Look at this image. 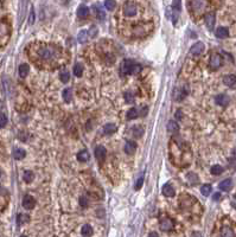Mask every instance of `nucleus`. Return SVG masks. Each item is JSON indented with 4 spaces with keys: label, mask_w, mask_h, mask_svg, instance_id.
Instances as JSON below:
<instances>
[{
    "label": "nucleus",
    "mask_w": 236,
    "mask_h": 237,
    "mask_svg": "<svg viewBox=\"0 0 236 237\" xmlns=\"http://www.w3.org/2000/svg\"><path fill=\"white\" fill-rule=\"evenodd\" d=\"M140 70H141L140 65L135 64L130 59H125V60H122L121 65H120V72L122 75H128V74H133L134 75V74H138Z\"/></svg>",
    "instance_id": "nucleus-1"
},
{
    "label": "nucleus",
    "mask_w": 236,
    "mask_h": 237,
    "mask_svg": "<svg viewBox=\"0 0 236 237\" xmlns=\"http://www.w3.org/2000/svg\"><path fill=\"white\" fill-rule=\"evenodd\" d=\"M56 56V50L52 46H43L39 51V57L45 60H50Z\"/></svg>",
    "instance_id": "nucleus-2"
},
{
    "label": "nucleus",
    "mask_w": 236,
    "mask_h": 237,
    "mask_svg": "<svg viewBox=\"0 0 236 237\" xmlns=\"http://www.w3.org/2000/svg\"><path fill=\"white\" fill-rule=\"evenodd\" d=\"M222 64H223V57L219 53H214L211 56V58H210V68L213 70H216Z\"/></svg>",
    "instance_id": "nucleus-3"
},
{
    "label": "nucleus",
    "mask_w": 236,
    "mask_h": 237,
    "mask_svg": "<svg viewBox=\"0 0 236 237\" xmlns=\"http://www.w3.org/2000/svg\"><path fill=\"white\" fill-rule=\"evenodd\" d=\"M136 5L134 2H127L124 7V13L125 16H127V17H133V16H135L136 14Z\"/></svg>",
    "instance_id": "nucleus-4"
},
{
    "label": "nucleus",
    "mask_w": 236,
    "mask_h": 237,
    "mask_svg": "<svg viewBox=\"0 0 236 237\" xmlns=\"http://www.w3.org/2000/svg\"><path fill=\"white\" fill-rule=\"evenodd\" d=\"M191 6L195 12H203V10L207 6V0H192Z\"/></svg>",
    "instance_id": "nucleus-5"
},
{
    "label": "nucleus",
    "mask_w": 236,
    "mask_h": 237,
    "mask_svg": "<svg viewBox=\"0 0 236 237\" xmlns=\"http://www.w3.org/2000/svg\"><path fill=\"white\" fill-rule=\"evenodd\" d=\"M36 205V201L33 197H31V196H25L23 199V206L26 209V210H31V209H33Z\"/></svg>",
    "instance_id": "nucleus-6"
},
{
    "label": "nucleus",
    "mask_w": 236,
    "mask_h": 237,
    "mask_svg": "<svg viewBox=\"0 0 236 237\" xmlns=\"http://www.w3.org/2000/svg\"><path fill=\"white\" fill-rule=\"evenodd\" d=\"M215 101H216V103H217V104L224 107V106H228V104H229L230 99H229V96H227V95L221 94V95H217V96H216Z\"/></svg>",
    "instance_id": "nucleus-7"
},
{
    "label": "nucleus",
    "mask_w": 236,
    "mask_h": 237,
    "mask_svg": "<svg viewBox=\"0 0 236 237\" xmlns=\"http://www.w3.org/2000/svg\"><path fill=\"white\" fill-rule=\"evenodd\" d=\"M173 228V222L170 218H164L160 222V229L163 231H170Z\"/></svg>",
    "instance_id": "nucleus-8"
},
{
    "label": "nucleus",
    "mask_w": 236,
    "mask_h": 237,
    "mask_svg": "<svg viewBox=\"0 0 236 237\" xmlns=\"http://www.w3.org/2000/svg\"><path fill=\"white\" fill-rule=\"evenodd\" d=\"M215 20H216V18H215V14H214L213 12H210V13H208L207 16H205V24H207L208 29L210 30H214V26H215Z\"/></svg>",
    "instance_id": "nucleus-9"
},
{
    "label": "nucleus",
    "mask_w": 236,
    "mask_h": 237,
    "mask_svg": "<svg viewBox=\"0 0 236 237\" xmlns=\"http://www.w3.org/2000/svg\"><path fill=\"white\" fill-rule=\"evenodd\" d=\"M136 149V143L132 140H127L125 143V152L127 154H133Z\"/></svg>",
    "instance_id": "nucleus-10"
},
{
    "label": "nucleus",
    "mask_w": 236,
    "mask_h": 237,
    "mask_svg": "<svg viewBox=\"0 0 236 237\" xmlns=\"http://www.w3.org/2000/svg\"><path fill=\"white\" fill-rule=\"evenodd\" d=\"M203 50H204V44L203 43H196L194 46L191 47V50H190V53H192V55H195V56H198V55H201L203 52Z\"/></svg>",
    "instance_id": "nucleus-11"
},
{
    "label": "nucleus",
    "mask_w": 236,
    "mask_h": 237,
    "mask_svg": "<svg viewBox=\"0 0 236 237\" xmlns=\"http://www.w3.org/2000/svg\"><path fill=\"white\" fill-rule=\"evenodd\" d=\"M223 83H224L227 87L235 88V83H236L235 75H227V76H224V78H223Z\"/></svg>",
    "instance_id": "nucleus-12"
},
{
    "label": "nucleus",
    "mask_w": 236,
    "mask_h": 237,
    "mask_svg": "<svg viewBox=\"0 0 236 237\" xmlns=\"http://www.w3.org/2000/svg\"><path fill=\"white\" fill-rule=\"evenodd\" d=\"M163 195L165 197H173L175 196V189L173 186L170 185V184H165L163 186Z\"/></svg>",
    "instance_id": "nucleus-13"
},
{
    "label": "nucleus",
    "mask_w": 236,
    "mask_h": 237,
    "mask_svg": "<svg viewBox=\"0 0 236 237\" xmlns=\"http://www.w3.org/2000/svg\"><path fill=\"white\" fill-rule=\"evenodd\" d=\"M94 153H95L96 159L102 160L105 157H106V148L103 147V146H97V147L95 148Z\"/></svg>",
    "instance_id": "nucleus-14"
},
{
    "label": "nucleus",
    "mask_w": 236,
    "mask_h": 237,
    "mask_svg": "<svg viewBox=\"0 0 236 237\" xmlns=\"http://www.w3.org/2000/svg\"><path fill=\"white\" fill-rule=\"evenodd\" d=\"M215 35H216L217 38L223 39V38H227V37L229 36V31H228V29H225V27H219V29L216 30Z\"/></svg>",
    "instance_id": "nucleus-15"
},
{
    "label": "nucleus",
    "mask_w": 236,
    "mask_h": 237,
    "mask_svg": "<svg viewBox=\"0 0 236 237\" xmlns=\"http://www.w3.org/2000/svg\"><path fill=\"white\" fill-rule=\"evenodd\" d=\"M89 14V8L86 5H81L77 8V16L80 18H86Z\"/></svg>",
    "instance_id": "nucleus-16"
},
{
    "label": "nucleus",
    "mask_w": 236,
    "mask_h": 237,
    "mask_svg": "<svg viewBox=\"0 0 236 237\" xmlns=\"http://www.w3.org/2000/svg\"><path fill=\"white\" fill-rule=\"evenodd\" d=\"M25 155H26V152L24 151L23 148H16V149L13 151V157H14V159H17V160L24 159Z\"/></svg>",
    "instance_id": "nucleus-17"
},
{
    "label": "nucleus",
    "mask_w": 236,
    "mask_h": 237,
    "mask_svg": "<svg viewBox=\"0 0 236 237\" xmlns=\"http://www.w3.org/2000/svg\"><path fill=\"white\" fill-rule=\"evenodd\" d=\"M231 185H233L231 179H225V180L219 183V189L222 191H229L231 189Z\"/></svg>",
    "instance_id": "nucleus-18"
},
{
    "label": "nucleus",
    "mask_w": 236,
    "mask_h": 237,
    "mask_svg": "<svg viewBox=\"0 0 236 237\" xmlns=\"http://www.w3.org/2000/svg\"><path fill=\"white\" fill-rule=\"evenodd\" d=\"M30 71V66L29 64H20L19 66V76L24 78V77L27 76V74H29Z\"/></svg>",
    "instance_id": "nucleus-19"
},
{
    "label": "nucleus",
    "mask_w": 236,
    "mask_h": 237,
    "mask_svg": "<svg viewBox=\"0 0 236 237\" xmlns=\"http://www.w3.org/2000/svg\"><path fill=\"white\" fill-rule=\"evenodd\" d=\"M77 159L80 160V161H88L90 159V154H89L88 151H86V149H83L81 152H78L77 154Z\"/></svg>",
    "instance_id": "nucleus-20"
},
{
    "label": "nucleus",
    "mask_w": 236,
    "mask_h": 237,
    "mask_svg": "<svg viewBox=\"0 0 236 237\" xmlns=\"http://www.w3.org/2000/svg\"><path fill=\"white\" fill-rule=\"evenodd\" d=\"M88 38H89V35H88V31H81L80 33H78V36H77V41H80V43H87V41H88Z\"/></svg>",
    "instance_id": "nucleus-21"
},
{
    "label": "nucleus",
    "mask_w": 236,
    "mask_h": 237,
    "mask_svg": "<svg viewBox=\"0 0 236 237\" xmlns=\"http://www.w3.org/2000/svg\"><path fill=\"white\" fill-rule=\"evenodd\" d=\"M167 130L170 132V133H177L178 130H179V126L176 121H170L169 123H167Z\"/></svg>",
    "instance_id": "nucleus-22"
},
{
    "label": "nucleus",
    "mask_w": 236,
    "mask_h": 237,
    "mask_svg": "<svg viewBox=\"0 0 236 237\" xmlns=\"http://www.w3.org/2000/svg\"><path fill=\"white\" fill-rule=\"evenodd\" d=\"M103 132L106 134H113L116 132V126L114 123H107L105 127H103Z\"/></svg>",
    "instance_id": "nucleus-23"
},
{
    "label": "nucleus",
    "mask_w": 236,
    "mask_h": 237,
    "mask_svg": "<svg viewBox=\"0 0 236 237\" xmlns=\"http://www.w3.org/2000/svg\"><path fill=\"white\" fill-rule=\"evenodd\" d=\"M93 10L95 11V14L99 17V19H101V20L105 19V12H103V10L100 7V5H94L93 6Z\"/></svg>",
    "instance_id": "nucleus-24"
},
{
    "label": "nucleus",
    "mask_w": 236,
    "mask_h": 237,
    "mask_svg": "<svg viewBox=\"0 0 236 237\" xmlns=\"http://www.w3.org/2000/svg\"><path fill=\"white\" fill-rule=\"evenodd\" d=\"M30 220V217L27 215H23V213H19L17 216V224L18 225H23L24 223H26V222H29Z\"/></svg>",
    "instance_id": "nucleus-25"
},
{
    "label": "nucleus",
    "mask_w": 236,
    "mask_h": 237,
    "mask_svg": "<svg viewBox=\"0 0 236 237\" xmlns=\"http://www.w3.org/2000/svg\"><path fill=\"white\" fill-rule=\"evenodd\" d=\"M81 232H82V235L83 236H91L93 235V228L90 226L89 224H86V225H83V228H82V230H81Z\"/></svg>",
    "instance_id": "nucleus-26"
},
{
    "label": "nucleus",
    "mask_w": 236,
    "mask_h": 237,
    "mask_svg": "<svg viewBox=\"0 0 236 237\" xmlns=\"http://www.w3.org/2000/svg\"><path fill=\"white\" fill-rule=\"evenodd\" d=\"M139 116V112H138V109L136 108H130V110L127 112V119L128 120H134Z\"/></svg>",
    "instance_id": "nucleus-27"
},
{
    "label": "nucleus",
    "mask_w": 236,
    "mask_h": 237,
    "mask_svg": "<svg viewBox=\"0 0 236 237\" xmlns=\"http://www.w3.org/2000/svg\"><path fill=\"white\" fill-rule=\"evenodd\" d=\"M63 99H64L65 102H70L72 100V90L70 88L65 89L63 91Z\"/></svg>",
    "instance_id": "nucleus-28"
},
{
    "label": "nucleus",
    "mask_w": 236,
    "mask_h": 237,
    "mask_svg": "<svg viewBox=\"0 0 236 237\" xmlns=\"http://www.w3.org/2000/svg\"><path fill=\"white\" fill-rule=\"evenodd\" d=\"M74 74H75V76L76 77H81L83 74V66L82 64H80V63H76L75 66H74Z\"/></svg>",
    "instance_id": "nucleus-29"
},
{
    "label": "nucleus",
    "mask_w": 236,
    "mask_h": 237,
    "mask_svg": "<svg viewBox=\"0 0 236 237\" xmlns=\"http://www.w3.org/2000/svg\"><path fill=\"white\" fill-rule=\"evenodd\" d=\"M222 237H235V234H234V231L231 230L230 228L224 226L222 229Z\"/></svg>",
    "instance_id": "nucleus-30"
},
{
    "label": "nucleus",
    "mask_w": 236,
    "mask_h": 237,
    "mask_svg": "<svg viewBox=\"0 0 236 237\" xmlns=\"http://www.w3.org/2000/svg\"><path fill=\"white\" fill-rule=\"evenodd\" d=\"M211 190H213L211 185H209V184H204V185H202L201 192H202V195L203 196H209L210 195V192H211Z\"/></svg>",
    "instance_id": "nucleus-31"
},
{
    "label": "nucleus",
    "mask_w": 236,
    "mask_h": 237,
    "mask_svg": "<svg viewBox=\"0 0 236 237\" xmlns=\"http://www.w3.org/2000/svg\"><path fill=\"white\" fill-rule=\"evenodd\" d=\"M116 6L115 0H105V7H106L108 11H113Z\"/></svg>",
    "instance_id": "nucleus-32"
},
{
    "label": "nucleus",
    "mask_w": 236,
    "mask_h": 237,
    "mask_svg": "<svg viewBox=\"0 0 236 237\" xmlns=\"http://www.w3.org/2000/svg\"><path fill=\"white\" fill-rule=\"evenodd\" d=\"M210 172L213 173L214 176H219V174L223 172V167H222V166H219V165H214L213 167H211Z\"/></svg>",
    "instance_id": "nucleus-33"
},
{
    "label": "nucleus",
    "mask_w": 236,
    "mask_h": 237,
    "mask_svg": "<svg viewBox=\"0 0 236 237\" xmlns=\"http://www.w3.org/2000/svg\"><path fill=\"white\" fill-rule=\"evenodd\" d=\"M24 180L26 183H31L33 180V172L32 171H25L24 172Z\"/></svg>",
    "instance_id": "nucleus-34"
},
{
    "label": "nucleus",
    "mask_w": 236,
    "mask_h": 237,
    "mask_svg": "<svg viewBox=\"0 0 236 237\" xmlns=\"http://www.w3.org/2000/svg\"><path fill=\"white\" fill-rule=\"evenodd\" d=\"M70 80V74L68 71H62L61 72V81L63 83H68Z\"/></svg>",
    "instance_id": "nucleus-35"
},
{
    "label": "nucleus",
    "mask_w": 236,
    "mask_h": 237,
    "mask_svg": "<svg viewBox=\"0 0 236 237\" xmlns=\"http://www.w3.org/2000/svg\"><path fill=\"white\" fill-rule=\"evenodd\" d=\"M142 132H144V128H142L141 126H135V127L133 128V135L139 138V136H141Z\"/></svg>",
    "instance_id": "nucleus-36"
},
{
    "label": "nucleus",
    "mask_w": 236,
    "mask_h": 237,
    "mask_svg": "<svg viewBox=\"0 0 236 237\" xmlns=\"http://www.w3.org/2000/svg\"><path fill=\"white\" fill-rule=\"evenodd\" d=\"M125 100H126L127 103H132V102L134 101V95H133V93H130V91L125 93Z\"/></svg>",
    "instance_id": "nucleus-37"
},
{
    "label": "nucleus",
    "mask_w": 236,
    "mask_h": 237,
    "mask_svg": "<svg viewBox=\"0 0 236 237\" xmlns=\"http://www.w3.org/2000/svg\"><path fill=\"white\" fill-rule=\"evenodd\" d=\"M80 205L82 207H87V205H88V198L86 196H81L80 197Z\"/></svg>",
    "instance_id": "nucleus-38"
},
{
    "label": "nucleus",
    "mask_w": 236,
    "mask_h": 237,
    "mask_svg": "<svg viewBox=\"0 0 236 237\" xmlns=\"http://www.w3.org/2000/svg\"><path fill=\"white\" fill-rule=\"evenodd\" d=\"M7 123V118H6L5 114H0V128L5 127Z\"/></svg>",
    "instance_id": "nucleus-39"
},
{
    "label": "nucleus",
    "mask_w": 236,
    "mask_h": 237,
    "mask_svg": "<svg viewBox=\"0 0 236 237\" xmlns=\"http://www.w3.org/2000/svg\"><path fill=\"white\" fill-rule=\"evenodd\" d=\"M88 35H89V37H90V38H94L95 36L97 35V29H96L95 26H91V27H90V30L88 31Z\"/></svg>",
    "instance_id": "nucleus-40"
},
{
    "label": "nucleus",
    "mask_w": 236,
    "mask_h": 237,
    "mask_svg": "<svg viewBox=\"0 0 236 237\" xmlns=\"http://www.w3.org/2000/svg\"><path fill=\"white\" fill-rule=\"evenodd\" d=\"M142 184H144V176H140L139 179H138V181H136V184H135V190L141 189Z\"/></svg>",
    "instance_id": "nucleus-41"
},
{
    "label": "nucleus",
    "mask_w": 236,
    "mask_h": 237,
    "mask_svg": "<svg viewBox=\"0 0 236 237\" xmlns=\"http://www.w3.org/2000/svg\"><path fill=\"white\" fill-rule=\"evenodd\" d=\"M35 22V11H33V8L31 10V14H30V18H29V23L30 24H33Z\"/></svg>",
    "instance_id": "nucleus-42"
},
{
    "label": "nucleus",
    "mask_w": 236,
    "mask_h": 237,
    "mask_svg": "<svg viewBox=\"0 0 236 237\" xmlns=\"http://www.w3.org/2000/svg\"><path fill=\"white\" fill-rule=\"evenodd\" d=\"M173 7H175L177 11H179V8H180V0H175V5H173Z\"/></svg>",
    "instance_id": "nucleus-43"
},
{
    "label": "nucleus",
    "mask_w": 236,
    "mask_h": 237,
    "mask_svg": "<svg viewBox=\"0 0 236 237\" xmlns=\"http://www.w3.org/2000/svg\"><path fill=\"white\" fill-rule=\"evenodd\" d=\"M219 198H221V193L217 192V193H215V195H214V201H219Z\"/></svg>",
    "instance_id": "nucleus-44"
},
{
    "label": "nucleus",
    "mask_w": 236,
    "mask_h": 237,
    "mask_svg": "<svg viewBox=\"0 0 236 237\" xmlns=\"http://www.w3.org/2000/svg\"><path fill=\"white\" fill-rule=\"evenodd\" d=\"M148 237H158V234H157V232H151V234L148 235Z\"/></svg>",
    "instance_id": "nucleus-45"
},
{
    "label": "nucleus",
    "mask_w": 236,
    "mask_h": 237,
    "mask_svg": "<svg viewBox=\"0 0 236 237\" xmlns=\"http://www.w3.org/2000/svg\"><path fill=\"white\" fill-rule=\"evenodd\" d=\"M177 118H178V119L182 118V110H178V113H177Z\"/></svg>",
    "instance_id": "nucleus-46"
},
{
    "label": "nucleus",
    "mask_w": 236,
    "mask_h": 237,
    "mask_svg": "<svg viewBox=\"0 0 236 237\" xmlns=\"http://www.w3.org/2000/svg\"><path fill=\"white\" fill-rule=\"evenodd\" d=\"M1 108H2V103H1V101H0V110H1Z\"/></svg>",
    "instance_id": "nucleus-47"
},
{
    "label": "nucleus",
    "mask_w": 236,
    "mask_h": 237,
    "mask_svg": "<svg viewBox=\"0 0 236 237\" xmlns=\"http://www.w3.org/2000/svg\"><path fill=\"white\" fill-rule=\"evenodd\" d=\"M20 237H26V236H20Z\"/></svg>",
    "instance_id": "nucleus-48"
},
{
    "label": "nucleus",
    "mask_w": 236,
    "mask_h": 237,
    "mask_svg": "<svg viewBox=\"0 0 236 237\" xmlns=\"http://www.w3.org/2000/svg\"><path fill=\"white\" fill-rule=\"evenodd\" d=\"M0 174H1V173H0Z\"/></svg>",
    "instance_id": "nucleus-49"
}]
</instances>
